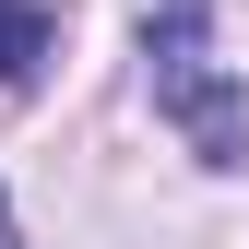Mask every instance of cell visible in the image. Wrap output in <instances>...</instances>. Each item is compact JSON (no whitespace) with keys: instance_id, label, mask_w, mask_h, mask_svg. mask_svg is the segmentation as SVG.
Instances as JSON below:
<instances>
[{"instance_id":"cell-1","label":"cell","mask_w":249,"mask_h":249,"mask_svg":"<svg viewBox=\"0 0 249 249\" xmlns=\"http://www.w3.org/2000/svg\"><path fill=\"white\" fill-rule=\"evenodd\" d=\"M142 95L202 166H249V95L213 48V0H154L142 12Z\"/></svg>"},{"instance_id":"cell-2","label":"cell","mask_w":249,"mask_h":249,"mask_svg":"<svg viewBox=\"0 0 249 249\" xmlns=\"http://www.w3.org/2000/svg\"><path fill=\"white\" fill-rule=\"evenodd\" d=\"M48 59H59V12L48 0H0V83H48Z\"/></svg>"},{"instance_id":"cell-3","label":"cell","mask_w":249,"mask_h":249,"mask_svg":"<svg viewBox=\"0 0 249 249\" xmlns=\"http://www.w3.org/2000/svg\"><path fill=\"white\" fill-rule=\"evenodd\" d=\"M0 249H12V202H0Z\"/></svg>"}]
</instances>
